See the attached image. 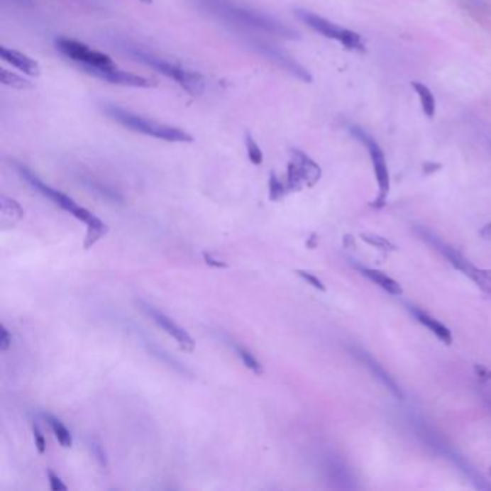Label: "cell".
<instances>
[{
    "instance_id": "6da1fadb",
    "label": "cell",
    "mask_w": 491,
    "mask_h": 491,
    "mask_svg": "<svg viewBox=\"0 0 491 491\" xmlns=\"http://www.w3.org/2000/svg\"><path fill=\"white\" fill-rule=\"evenodd\" d=\"M214 15L221 18L222 21L232 23L235 26H243L248 29H255L260 32H265L270 35H277L281 38H294L296 32L282 25L281 22L272 19L268 15L261 12L238 6L229 0H218V2L205 5Z\"/></svg>"
},
{
    "instance_id": "7a4b0ae2",
    "label": "cell",
    "mask_w": 491,
    "mask_h": 491,
    "mask_svg": "<svg viewBox=\"0 0 491 491\" xmlns=\"http://www.w3.org/2000/svg\"><path fill=\"white\" fill-rule=\"evenodd\" d=\"M106 114L114 120L116 123H118L120 126L136 131V133H141L144 136L149 137H155L159 140H165L169 143H192L193 137L175 126H169L165 123H159L150 118H145L143 116H138L136 113H131L128 110H124L121 107L117 106H107L104 109Z\"/></svg>"
},
{
    "instance_id": "3957f363",
    "label": "cell",
    "mask_w": 491,
    "mask_h": 491,
    "mask_svg": "<svg viewBox=\"0 0 491 491\" xmlns=\"http://www.w3.org/2000/svg\"><path fill=\"white\" fill-rule=\"evenodd\" d=\"M126 51L128 55H131L136 61L145 64L160 74L166 75L167 78L176 81L183 89H186L192 95H199L205 89V81L199 72H194L192 70L183 68L177 64H173L167 60H163L149 51H144L143 48L138 46H126Z\"/></svg>"
},
{
    "instance_id": "277c9868",
    "label": "cell",
    "mask_w": 491,
    "mask_h": 491,
    "mask_svg": "<svg viewBox=\"0 0 491 491\" xmlns=\"http://www.w3.org/2000/svg\"><path fill=\"white\" fill-rule=\"evenodd\" d=\"M55 46L58 51L72 62L78 64L81 70L85 68H106L116 65L114 61L103 54L98 53L95 49L87 46L82 42H78L75 39H68V38H58L55 39Z\"/></svg>"
},
{
    "instance_id": "5b68a950",
    "label": "cell",
    "mask_w": 491,
    "mask_h": 491,
    "mask_svg": "<svg viewBox=\"0 0 491 491\" xmlns=\"http://www.w3.org/2000/svg\"><path fill=\"white\" fill-rule=\"evenodd\" d=\"M434 245L458 271H461L471 281H474V284L485 294V297L491 300V270L477 268L464 255H461L457 250L448 247V245H446L443 242L434 241Z\"/></svg>"
},
{
    "instance_id": "8992f818",
    "label": "cell",
    "mask_w": 491,
    "mask_h": 491,
    "mask_svg": "<svg viewBox=\"0 0 491 491\" xmlns=\"http://www.w3.org/2000/svg\"><path fill=\"white\" fill-rule=\"evenodd\" d=\"M297 16L311 29H314L316 32H319L320 35L330 38V39H336L338 42H341L346 48L349 49H358L362 48V42H360V35H358L356 32H352L349 29H343L338 25L313 13L309 11H297Z\"/></svg>"
},
{
    "instance_id": "52a82bcc",
    "label": "cell",
    "mask_w": 491,
    "mask_h": 491,
    "mask_svg": "<svg viewBox=\"0 0 491 491\" xmlns=\"http://www.w3.org/2000/svg\"><path fill=\"white\" fill-rule=\"evenodd\" d=\"M353 134L362 143H365V145L368 147V150H369V155H370V159L373 163V169H375V175H376V180H377V186H379V196H377V199L373 202V206L382 208L386 202L389 187H390L389 172H387L385 155L379 147V144L370 136H368L365 131H362L359 128H353Z\"/></svg>"
},
{
    "instance_id": "ba28073f",
    "label": "cell",
    "mask_w": 491,
    "mask_h": 491,
    "mask_svg": "<svg viewBox=\"0 0 491 491\" xmlns=\"http://www.w3.org/2000/svg\"><path fill=\"white\" fill-rule=\"evenodd\" d=\"M82 71L95 77V78H100V79L107 81L110 84H117V85H123V87L155 88L158 85L153 79L123 71L117 65H111V67H106V68H85Z\"/></svg>"
},
{
    "instance_id": "9c48e42d",
    "label": "cell",
    "mask_w": 491,
    "mask_h": 491,
    "mask_svg": "<svg viewBox=\"0 0 491 491\" xmlns=\"http://www.w3.org/2000/svg\"><path fill=\"white\" fill-rule=\"evenodd\" d=\"M137 304L159 327H162L167 334H170L179 343V346L182 348V351H184V352H193L194 351V341L186 330H183L179 324H176L173 320H170L166 314L158 311L156 309H153L147 303L137 302Z\"/></svg>"
},
{
    "instance_id": "30bf717a",
    "label": "cell",
    "mask_w": 491,
    "mask_h": 491,
    "mask_svg": "<svg viewBox=\"0 0 491 491\" xmlns=\"http://www.w3.org/2000/svg\"><path fill=\"white\" fill-rule=\"evenodd\" d=\"M18 172L21 173V176H22L33 189H36L39 193H42L43 196H46L48 199H51L53 202H55V204H57L60 208H62L64 211L72 214V212L79 206V205L75 204L74 199L70 198L68 194H65V193H62V192H60V190H57V189H54V187H51V186L45 184V183H43L38 176H35L28 167H25V166H18Z\"/></svg>"
},
{
    "instance_id": "8fae6325",
    "label": "cell",
    "mask_w": 491,
    "mask_h": 491,
    "mask_svg": "<svg viewBox=\"0 0 491 491\" xmlns=\"http://www.w3.org/2000/svg\"><path fill=\"white\" fill-rule=\"evenodd\" d=\"M255 46H257L258 51H261L267 58L272 60L275 64H278L281 68L287 70L288 72H292L294 75H297L299 78L306 79V81H310V79H311V77L309 75V72H307L300 64H297L296 61L291 60L289 57H287L284 53L278 51L277 48L270 46V45H267V43H257Z\"/></svg>"
},
{
    "instance_id": "7c38bea8",
    "label": "cell",
    "mask_w": 491,
    "mask_h": 491,
    "mask_svg": "<svg viewBox=\"0 0 491 491\" xmlns=\"http://www.w3.org/2000/svg\"><path fill=\"white\" fill-rule=\"evenodd\" d=\"M0 57H2V60H5L8 64L13 65L15 68H18L19 71H22L23 74H26L29 77H39L40 75L39 64L35 60H32L31 57H28L26 54H22L19 51H15V49L2 46L0 48Z\"/></svg>"
},
{
    "instance_id": "4fadbf2b",
    "label": "cell",
    "mask_w": 491,
    "mask_h": 491,
    "mask_svg": "<svg viewBox=\"0 0 491 491\" xmlns=\"http://www.w3.org/2000/svg\"><path fill=\"white\" fill-rule=\"evenodd\" d=\"M291 160H294L297 163V166L300 167L303 176H304V180H306V186H314L320 176H321V170L319 167V165L316 162H313L306 153H303L302 150H297V149H292L291 150Z\"/></svg>"
},
{
    "instance_id": "5bb4252c",
    "label": "cell",
    "mask_w": 491,
    "mask_h": 491,
    "mask_svg": "<svg viewBox=\"0 0 491 491\" xmlns=\"http://www.w3.org/2000/svg\"><path fill=\"white\" fill-rule=\"evenodd\" d=\"M412 313L414 316L416 317V320L419 323H422L426 329H429L441 341H444L446 345H451L453 343V334H451V330L444 326L443 323H439L438 320H435L434 317L428 316L426 313L418 310V309H412Z\"/></svg>"
},
{
    "instance_id": "9a60e30c",
    "label": "cell",
    "mask_w": 491,
    "mask_h": 491,
    "mask_svg": "<svg viewBox=\"0 0 491 491\" xmlns=\"http://www.w3.org/2000/svg\"><path fill=\"white\" fill-rule=\"evenodd\" d=\"M359 270L366 278H369L372 282H375L376 285L383 288L386 292L390 294V296H401V294L404 292V289L398 284V281L387 277L386 274H383L377 270H370V268H365V267H360Z\"/></svg>"
},
{
    "instance_id": "2e32d148",
    "label": "cell",
    "mask_w": 491,
    "mask_h": 491,
    "mask_svg": "<svg viewBox=\"0 0 491 491\" xmlns=\"http://www.w3.org/2000/svg\"><path fill=\"white\" fill-rule=\"evenodd\" d=\"M107 232H109V226L100 218L95 216V219L87 225V235L84 239V250H89L92 245H95Z\"/></svg>"
},
{
    "instance_id": "e0dca14e",
    "label": "cell",
    "mask_w": 491,
    "mask_h": 491,
    "mask_svg": "<svg viewBox=\"0 0 491 491\" xmlns=\"http://www.w3.org/2000/svg\"><path fill=\"white\" fill-rule=\"evenodd\" d=\"M0 211H2V224H5L6 219H11V225H13L23 216L22 206L4 194L0 196Z\"/></svg>"
},
{
    "instance_id": "ac0fdd59",
    "label": "cell",
    "mask_w": 491,
    "mask_h": 491,
    "mask_svg": "<svg viewBox=\"0 0 491 491\" xmlns=\"http://www.w3.org/2000/svg\"><path fill=\"white\" fill-rule=\"evenodd\" d=\"M412 88L416 91V94L419 96L425 116L428 118H432L435 116V96H434V94L431 92V89L426 85H424L422 82H418V81L412 82Z\"/></svg>"
},
{
    "instance_id": "d6986e66",
    "label": "cell",
    "mask_w": 491,
    "mask_h": 491,
    "mask_svg": "<svg viewBox=\"0 0 491 491\" xmlns=\"http://www.w3.org/2000/svg\"><path fill=\"white\" fill-rule=\"evenodd\" d=\"M46 419L49 422V425H51L57 439H58V443L64 447V448H71L72 447V435L70 434V431L67 429V426L57 418L51 416V415H46Z\"/></svg>"
},
{
    "instance_id": "ffe728a7",
    "label": "cell",
    "mask_w": 491,
    "mask_h": 491,
    "mask_svg": "<svg viewBox=\"0 0 491 491\" xmlns=\"http://www.w3.org/2000/svg\"><path fill=\"white\" fill-rule=\"evenodd\" d=\"M360 238L368 243L370 245V247H375L377 248L379 251H383V253H394L397 251V245L395 243H392L389 239L377 235V233H370V232H363L360 233Z\"/></svg>"
},
{
    "instance_id": "44dd1931",
    "label": "cell",
    "mask_w": 491,
    "mask_h": 491,
    "mask_svg": "<svg viewBox=\"0 0 491 491\" xmlns=\"http://www.w3.org/2000/svg\"><path fill=\"white\" fill-rule=\"evenodd\" d=\"M0 81H2L5 85L15 88V89H31L33 87L28 79L22 78V77L16 75L15 72H11L5 68L0 70Z\"/></svg>"
},
{
    "instance_id": "7402d4cb",
    "label": "cell",
    "mask_w": 491,
    "mask_h": 491,
    "mask_svg": "<svg viewBox=\"0 0 491 491\" xmlns=\"http://www.w3.org/2000/svg\"><path fill=\"white\" fill-rule=\"evenodd\" d=\"M245 145H247V152H248V158H250L251 163H254L257 166L261 165L264 160L263 150L260 149L258 143L254 140V137L250 133H247V136H245Z\"/></svg>"
},
{
    "instance_id": "603a6c76",
    "label": "cell",
    "mask_w": 491,
    "mask_h": 491,
    "mask_svg": "<svg viewBox=\"0 0 491 491\" xmlns=\"http://www.w3.org/2000/svg\"><path fill=\"white\" fill-rule=\"evenodd\" d=\"M268 187H270V201H272V202L281 201L284 198V194L288 192L287 186H284L281 183V180L278 179V176L274 172H271V175H270Z\"/></svg>"
},
{
    "instance_id": "cb8c5ba5",
    "label": "cell",
    "mask_w": 491,
    "mask_h": 491,
    "mask_svg": "<svg viewBox=\"0 0 491 491\" xmlns=\"http://www.w3.org/2000/svg\"><path fill=\"white\" fill-rule=\"evenodd\" d=\"M236 352H238V355H239V358L242 359V362H243V365L245 366H247L248 369H251L254 373H257V375H263L264 373V369H263V366H261V363L247 351V349H243V348H236Z\"/></svg>"
},
{
    "instance_id": "d4e9b609",
    "label": "cell",
    "mask_w": 491,
    "mask_h": 491,
    "mask_svg": "<svg viewBox=\"0 0 491 491\" xmlns=\"http://www.w3.org/2000/svg\"><path fill=\"white\" fill-rule=\"evenodd\" d=\"M296 274H297L299 277H302L306 282H309L310 285H313L314 288H317L319 291H326V289H327L326 285L323 284V281H321L320 278H317L316 275H313V274H310V272H307V271H303V270H297Z\"/></svg>"
},
{
    "instance_id": "484cf974",
    "label": "cell",
    "mask_w": 491,
    "mask_h": 491,
    "mask_svg": "<svg viewBox=\"0 0 491 491\" xmlns=\"http://www.w3.org/2000/svg\"><path fill=\"white\" fill-rule=\"evenodd\" d=\"M48 478H49V484H51V490L53 491H67L68 487L62 482V480L54 474L51 470L48 471Z\"/></svg>"
},
{
    "instance_id": "4316f807",
    "label": "cell",
    "mask_w": 491,
    "mask_h": 491,
    "mask_svg": "<svg viewBox=\"0 0 491 491\" xmlns=\"http://www.w3.org/2000/svg\"><path fill=\"white\" fill-rule=\"evenodd\" d=\"M33 438H35V446L39 454H43L46 451V441L42 435V432L39 431L38 425H33Z\"/></svg>"
},
{
    "instance_id": "83f0119b",
    "label": "cell",
    "mask_w": 491,
    "mask_h": 491,
    "mask_svg": "<svg viewBox=\"0 0 491 491\" xmlns=\"http://www.w3.org/2000/svg\"><path fill=\"white\" fill-rule=\"evenodd\" d=\"M11 345H12V337L8 333L6 327L2 326V329H0V351L6 352L11 348Z\"/></svg>"
},
{
    "instance_id": "f1b7e54d",
    "label": "cell",
    "mask_w": 491,
    "mask_h": 491,
    "mask_svg": "<svg viewBox=\"0 0 491 491\" xmlns=\"http://www.w3.org/2000/svg\"><path fill=\"white\" fill-rule=\"evenodd\" d=\"M204 260H205V263H206L209 267H212V268H228V264H226V263L214 258V257H212L211 254H208V253H204Z\"/></svg>"
},
{
    "instance_id": "f546056e",
    "label": "cell",
    "mask_w": 491,
    "mask_h": 491,
    "mask_svg": "<svg viewBox=\"0 0 491 491\" xmlns=\"http://www.w3.org/2000/svg\"><path fill=\"white\" fill-rule=\"evenodd\" d=\"M92 453H94V456L96 457V460L101 463V465H106V464H107V461H106V454L103 453V450H101L100 446L94 444V446H92Z\"/></svg>"
},
{
    "instance_id": "4dcf8cb0",
    "label": "cell",
    "mask_w": 491,
    "mask_h": 491,
    "mask_svg": "<svg viewBox=\"0 0 491 491\" xmlns=\"http://www.w3.org/2000/svg\"><path fill=\"white\" fill-rule=\"evenodd\" d=\"M475 373L481 377V379H484V380H490L491 379V372L487 369V368H484V366H481V365H475Z\"/></svg>"
},
{
    "instance_id": "1f68e13d",
    "label": "cell",
    "mask_w": 491,
    "mask_h": 491,
    "mask_svg": "<svg viewBox=\"0 0 491 491\" xmlns=\"http://www.w3.org/2000/svg\"><path fill=\"white\" fill-rule=\"evenodd\" d=\"M343 243H345V247L349 248V250H356L355 236L351 235V233H346L345 236H343Z\"/></svg>"
},
{
    "instance_id": "d6a6232c",
    "label": "cell",
    "mask_w": 491,
    "mask_h": 491,
    "mask_svg": "<svg viewBox=\"0 0 491 491\" xmlns=\"http://www.w3.org/2000/svg\"><path fill=\"white\" fill-rule=\"evenodd\" d=\"M306 245H307V248H309V250H314V248L317 247V235H316V233H311L310 238L307 239Z\"/></svg>"
},
{
    "instance_id": "836d02e7",
    "label": "cell",
    "mask_w": 491,
    "mask_h": 491,
    "mask_svg": "<svg viewBox=\"0 0 491 491\" xmlns=\"http://www.w3.org/2000/svg\"><path fill=\"white\" fill-rule=\"evenodd\" d=\"M481 236L485 239H491V224H487L481 231H480Z\"/></svg>"
},
{
    "instance_id": "e575fe53",
    "label": "cell",
    "mask_w": 491,
    "mask_h": 491,
    "mask_svg": "<svg viewBox=\"0 0 491 491\" xmlns=\"http://www.w3.org/2000/svg\"><path fill=\"white\" fill-rule=\"evenodd\" d=\"M201 2L204 5H209V4H214V2H218V0H201Z\"/></svg>"
},
{
    "instance_id": "d590c367",
    "label": "cell",
    "mask_w": 491,
    "mask_h": 491,
    "mask_svg": "<svg viewBox=\"0 0 491 491\" xmlns=\"http://www.w3.org/2000/svg\"><path fill=\"white\" fill-rule=\"evenodd\" d=\"M138 2H141V4H145V5H150V4L153 2V0H138Z\"/></svg>"
}]
</instances>
